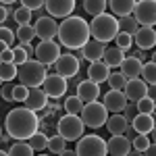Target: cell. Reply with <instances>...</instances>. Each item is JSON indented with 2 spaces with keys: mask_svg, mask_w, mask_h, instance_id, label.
I'll return each mask as SVG.
<instances>
[{
  "mask_svg": "<svg viewBox=\"0 0 156 156\" xmlns=\"http://www.w3.org/2000/svg\"><path fill=\"white\" fill-rule=\"evenodd\" d=\"M4 129L15 140H29L40 129V117L36 115V110H31V108H27L23 104L19 108H12L6 115Z\"/></svg>",
  "mask_w": 156,
  "mask_h": 156,
  "instance_id": "6da1fadb",
  "label": "cell"
},
{
  "mask_svg": "<svg viewBox=\"0 0 156 156\" xmlns=\"http://www.w3.org/2000/svg\"><path fill=\"white\" fill-rule=\"evenodd\" d=\"M90 36H92V29L83 17H75V15L67 17V19H62L58 27V42L69 50L83 48L90 42Z\"/></svg>",
  "mask_w": 156,
  "mask_h": 156,
  "instance_id": "7a4b0ae2",
  "label": "cell"
},
{
  "mask_svg": "<svg viewBox=\"0 0 156 156\" xmlns=\"http://www.w3.org/2000/svg\"><path fill=\"white\" fill-rule=\"evenodd\" d=\"M90 29H92V37L104 42V44L112 42L121 31L119 19H117L115 15H108V12H102V15L94 17L92 23H90Z\"/></svg>",
  "mask_w": 156,
  "mask_h": 156,
  "instance_id": "3957f363",
  "label": "cell"
},
{
  "mask_svg": "<svg viewBox=\"0 0 156 156\" xmlns=\"http://www.w3.org/2000/svg\"><path fill=\"white\" fill-rule=\"evenodd\" d=\"M46 65L37 58H27L23 65H19V83H25L27 87H40L46 79Z\"/></svg>",
  "mask_w": 156,
  "mask_h": 156,
  "instance_id": "277c9868",
  "label": "cell"
},
{
  "mask_svg": "<svg viewBox=\"0 0 156 156\" xmlns=\"http://www.w3.org/2000/svg\"><path fill=\"white\" fill-rule=\"evenodd\" d=\"M108 108L104 106V102H98V100H92V102H87L83 104V110H81V121L85 123V127H90V129H98V127H102V125H106L108 121Z\"/></svg>",
  "mask_w": 156,
  "mask_h": 156,
  "instance_id": "5b68a950",
  "label": "cell"
},
{
  "mask_svg": "<svg viewBox=\"0 0 156 156\" xmlns=\"http://www.w3.org/2000/svg\"><path fill=\"white\" fill-rule=\"evenodd\" d=\"M58 133L67 140V142H77V140H81L83 137V129H85V123L81 121L79 115H71V112H67L65 117H60L58 119Z\"/></svg>",
  "mask_w": 156,
  "mask_h": 156,
  "instance_id": "8992f818",
  "label": "cell"
},
{
  "mask_svg": "<svg viewBox=\"0 0 156 156\" xmlns=\"http://www.w3.org/2000/svg\"><path fill=\"white\" fill-rule=\"evenodd\" d=\"M77 154L79 156H106L108 154V146L106 140H102L96 133L83 135L81 140H77Z\"/></svg>",
  "mask_w": 156,
  "mask_h": 156,
  "instance_id": "52a82bcc",
  "label": "cell"
},
{
  "mask_svg": "<svg viewBox=\"0 0 156 156\" xmlns=\"http://www.w3.org/2000/svg\"><path fill=\"white\" fill-rule=\"evenodd\" d=\"M60 46L62 44H56L54 40H42L36 46V58L40 62H44L46 67L48 65H54L60 58V50H62Z\"/></svg>",
  "mask_w": 156,
  "mask_h": 156,
  "instance_id": "ba28073f",
  "label": "cell"
},
{
  "mask_svg": "<svg viewBox=\"0 0 156 156\" xmlns=\"http://www.w3.org/2000/svg\"><path fill=\"white\" fill-rule=\"evenodd\" d=\"M131 15L140 21V25H156V0H137Z\"/></svg>",
  "mask_w": 156,
  "mask_h": 156,
  "instance_id": "9c48e42d",
  "label": "cell"
},
{
  "mask_svg": "<svg viewBox=\"0 0 156 156\" xmlns=\"http://www.w3.org/2000/svg\"><path fill=\"white\" fill-rule=\"evenodd\" d=\"M54 65H56V73H58V75L67 77V79H73V77H77V73H79L81 60L77 58L73 52H67V54H60V58L56 60Z\"/></svg>",
  "mask_w": 156,
  "mask_h": 156,
  "instance_id": "30bf717a",
  "label": "cell"
},
{
  "mask_svg": "<svg viewBox=\"0 0 156 156\" xmlns=\"http://www.w3.org/2000/svg\"><path fill=\"white\" fill-rule=\"evenodd\" d=\"M42 87H44V92H46L50 98H60V96L67 94L69 83H67V77H62L58 73H52V75H46Z\"/></svg>",
  "mask_w": 156,
  "mask_h": 156,
  "instance_id": "8fae6325",
  "label": "cell"
},
{
  "mask_svg": "<svg viewBox=\"0 0 156 156\" xmlns=\"http://www.w3.org/2000/svg\"><path fill=\"white\" fill-rule=\"evenodd\" d=\"M50 17H71L73 11H75V0H46V6Z\"/></svg>",
  "mask_w": 156,
  "mask_h": 156,
  "instance_id": "7c38bea8",
  "label": "cell"
},
{
  "mask_svg": "<svg viewBox=\"0 0 156 156\" xmlns=\"http://www.w3.org/2000/svg\"><path fill=\"white\" fill-rule=\"evenodd\" d=\"M58 27L60 25L52 17H40L36 21V34L40 37V42L42 40H54V37L58 36Z\"/></svg>",
  "mask_w": 156,
  "mask_h": 156,
  "instance_id": "4fadbf2b",
  "label": "cell"
},
{
  "mask_svg": "<svg viewBox=\"0 0 156 156\" xmlns=\"http://www.w3.org/2000/svg\"><path fill=\"white\" fill-rule=\"evenodd\" d=\"M104 106L110 110V112H123V108L127 106V96H125V92L123 90H108L106 94H104Z\"/></svg>",
  "mask_w": 156,
  "mask_h": 156,
  "instance_id": "5bb4252c",
  "label": "cell"
},
{
  "mask_svg": "<svg viewBox=\"0 0 156 156\" xmlns=\"http://www.w3.org/2000/svg\"><path fill=\"white\" fill-rule=\"evenodd\" d=\"M106 146H108V154H112V156H127L133 144H131V140H129L125 133H119V135H112V137L106 142Z\"/></svg>",
  "mask_w": 156,
  "mask_h": 156,
  "instance_id": "9a60e30c",
  "label": "cell"
},
{
  "mask_svg": "<svg viewBox=\"0 0 156 156\" xmlns=\"http://www.w3.org/2000/svg\"><path fill=\"white\" fill-rule=\"evenodd\" d=\"M125 96L129 102H137V100H142L144 96H148V83H146L142 77H135V79H129L127 85H125Z\"/></svg>",
  "mask_w": 156,
  "mask_h": 156,
  "instance_id": "2e32d148",
  "label": "cell"
},
{
  "mask_svg": "<svg viewBox=\"0 0 156 156\" xmlns=\"http://www.w3.org/2000/svg\"><path fill=\"white\" fill-rule=\"evenodd\" d=\"M48 94L44 92V87L40 90V87H29V96H27V100H25L23 104L27 108H31V110H44V108L48 106Z\"/></svg>",
  "mask_w": 156,
  "mask_h": 156,
  "instance_id": "e0dca14e",
  "label": "cell"
},
{
  "mask_svg": "<svg viewBox=\"0 0 156 156\" xmlns=\"http://www.w3.org/2000/svg\"><path fill=\"white\" fill-rule=\"evenodd\" d=\"M133 42L137 44V48L142 50H150L156 46V29L154 27H148V25H142L140 31L133 36Z\"/></svg>",
  "mask_w": 156,
  "mask_h": 156,
  "instance_id": "ac0fdd59",
  "label": "cell"
},
{
  "mask_svg": "<svg viewBox=\"0 0 156 156\" xmlns=\"http://www.w3.org/2000/svg\"><path fill=\"white\" fill-rule=\"evenodd\" d=\"M77 96L83 100L85 104L87 102H92V100H98V96H100V85L94 81V79H85V81H79L77 83Z\"/></svg>",
  "mask_w": 156,
  "mask_h": 156,
  "instance_id": "d6986e66",
  "label": "cell"
},
{
  "mask_svg": "<svg viewBox=\"0 0 156 156\" xmlns=\"http://www.w3.org/2000/svg\"><path fill=\"white\" fill-rule=\"evenodd\" d=\"M133 129L137 133H152V129L156 127V115L152 112V115H148V112H137V117L131 121Z\"/></svg>",
  "mask_w": 156,
  "mask_h": 156,
  "instance_id": "ffe728a7",
  "label": "cell"
},
{
  "mask_svg": "<svg viewBox=\"0 0 156 156\" xmlns=\"http://www.w3.org/2000/svg\"><path fill=\"white\" fill-rule=\"evenodd\" d=\"M142 67L144 62L135 56H125L123 65H121V73L127 77V79H135V77H142Z\"/></svg>",
  "mask_w": 156,
  "mask_h": 156,
  "instance_id": "44dd1931",
  "label": "cell"
},
{
  "mask_svg": "<svg viewBox=\"0 0 156 156\" xmlns=\"http://www.w3.org/2000/svg\"><path fill=\"white\" fill-rule=\"evenodd\" d=\"M108 75H110V67H108L104 60H94V62H90V69H87V77L90 79H94L96 83H102V81H106Z\"/></svg>",
  "mask_w": 156,
  "mask_h": 156,
  "instance_id": "7402d4cb",
  "label": "cell"
},
{
  "mask_svg": "<svg viewBox=\"0 0 156 156\" xmlns=\"http://www.w3.org/2000/svg\"><path fill=\"white\" fill-rule=\"evenodd\" d=\"M83 52H85V58L90 60V62L102 60L104 58V52H106V44L100 42V40H90V42L83 46Z\"/></svg>",
  "mask_w": 156,
  "mask_h": 156,
  "instance_id": "603a6c76",
  "label": "cell"
},
{
  "mask_svg": "<svg viewBox=\"0 0 156 156\" xmlns=\"http://www.w3.org/2000/svg\"><path fill=\"white\" fill-rule=\"evenodd\" d=\"M137 0H108V9L115 17H127L135 9Z\"/></svg>",
  "mask_w": 156,
  "mask_h": 156,
  "instance_id": "cb8c5ba5",
  "label": "cell"
},
{
  "mask_svg": "<svg viewBox=\"0 0 156 156\" xmlns=\"http://www.w3.org/2000/svg\"><path fill=\"white\" fill-rule=\"evenodd\" d=\"M129 125H131V123L123 117V112H112V117H108V121H106V129H108V133H112V135L125 133Z\"/></svg>",
  "mask_w": 156,
  "mask_h": 156,
  "instance_id": "d4e9b609",
  "label": "cell"
},
{
  "mask_svg": "<svg viewBox=\"0 0 156 156\" xmlns=\"http://www.w3.org/2000/svg\"><path fill=\"white\" fill-rule=\"evenodd\" d=\"M104 62H106L108 67H121L123 65V60H125V50L119 48V46H112V48H106L104 52Z\"/></svg>",
  "mask_w": 156,
  "mask_h": 156,
  "instance_id": "484cf974",
  "label": "cell"
},
{
  "mask_svg": "<svg viewBox=\"0 0 156 156\" xmlns=\"http://www.w3.org/2000/svg\"><path fill=\"white\" fill-rule=\"evenodd\" d=\"M119 27H121V31H125L129 36H135L142 25H140V21L133 15H127V17H119Z\"/></svg>",
  "mask_w": 156,
  "mask_h": 156,
  "instance_id": "4316f807",
  "label": "cell"
},
{
  "mask_svg": "<svg viewBox=\"0 0 156 156\" xmlns=\"http://www.w3.org/2000/svg\"><path fill=\"white\" fill-rule=\"evenodd\" d=\"M34 152H36V150L31 148V144H29L27 140H17V142L9 148V154L11 156H31Z\"/></svg>",
  "mask_w": 156,
  "mask_h": 156,
  "instance_id": "83f0119b",
  "label": "cell"
},
{
  "mask_svg": "<svg viewBox=\"0 0 156 156\" xmlns=\"http://www.w3.org/2000/svg\"><path fill=\"white\" fill-rule=\"evenodd\" d=\"M34 37H37L36 25H31V23L19 25V29H17V40H19V44H29Z\"/></svg>",
  "mask_w": 156,
  "mask_h": 156,
  "instance_id": "f1b7e54d",
  "label": "cell"
},
{
  "mask_svg": "<svg viewBox=\"0 0 156 156\" xmlns=\"http://www.w3.org/2000/svg\"><path fill=\"white\" fill-rule=\"evenodd\" d=\"M106 2L108 0H83V11L90 12L92 17H98L106 12Z\"/></svg>",
  "mask_w": 156,
  "mask_h": 156,
  "instance_id": "f546056e",
  "label": "cell"
},
{
  "mask_svg": "<svg viewBox=\"0 0 156 156\" xmlns=\"http://www.w3.org/2000/svg\"><path fill=\"white\" fill-rule=\"evenodd\" d=\"M15 77H19V65L17 62H2V67H0V79L2 81H12Z\"/></svg>",
  "mask_w": 156,
  "mask_h": 156,
  "instance_id": "4dcf8cb0",
  "label": "cell"
},
{
  "mask_svg": "<svg viewBox=\"0 0 156 156\" xmlns=\"http://www.w3.org/2000/svg\"><path fill=\"white\" fill-rule=\"evenodd\" d=\"M83 104H85V102L75 94V96H69L67 100H65V110H67V112H71V115H81Z\"/></svg>",
  "mask_w": 156,
  "mask_h": 156,
  "instance_id": "1f68e13d",
  "label": "cell"
},
{
  "mask_svg": "<svg viewBox=\"0 0 156 156\" xmlns=\"http://www.w3.org/2000/svg\"><path fill=\"white\" fill-rule=\"evenodd\" d=\"M65 146H67V140L60 133H56V135H52L48 140V152H52V154H62L65 152Z\"/></svg>",
  "mask_w": 156,
  "mask_h": 156,
  "instance_id": "d6a6232c",
  "label": "cell"
},
{
  "mask_svg": "<svg viewBox=\"0 0 156 156\" xmlns=\"http://www.w3.org/2000/svg\"><path fill=\"white\" fill-rule=\"evenodd\" d=\"M142 79H144L148 85L156 83V62L154 60L144 62V67H142Z\"/></svg>",
  "mask_w": 156,
  "mask_h": 156,
  "instance_id": "836d02e7",
  "label": "cell"
},
{
  "mask_svg": "<svg viewBox=\"0 0 156 156\" xmlns=\"http://www.w3.org/2000/svg\"><path fill=\"white\" fill-rule=\"evenodd\" d=\"M48 140H50V137H46V133L37 131L36 135H31L27 142L31 144V148H34L36 152H40V150H48Z\"/></svg>",
  "mask_w": 156,
  "mask_h": 156,
  "instance_id": "e575fe53",
  "label": "cell"
},
{
  "mask_svg": "<svg viewBox=\"0 0 156 156\" xmlns=\"http://www.w3.org/2000/svg\"><path fill=\"white\" fill-rule=\"evenodd\" d=\"M106 81H108V85H110L112 90H125V85H127V81H129V79H127V77L119 71V73H110Z\"/></svg>",
  "mask_w": 156,
  "mask_h": 156,
  "instance_id": "d590c367",
  "label": "cell"
},
{
  "mask_svg": "<svg viewBox=\"0 0 156 156\" xmlns=\"http://www.w3.org/2000/svg\"><path fill=\"white\" fill-rule=\"evenodd\" d=\"M135 104H137V110L140 112H148V115L156 112V100H152L150 96H144L142 100H137Z\"/></svg>",
  "mask_w": 156,
  "mask_h": 156,
  "instance_id": "8d00e7d4",
  "label": "cell"
},
{
  "mask_svg": "<svg viewBox=\"0 0 156 156\" xmlns=\"http://www.w3.org/2000/svg\"><path fill=\"white\" fill-rule=\"evenodd\" d=\"M31 12H34V11H29L27 6H21V9H17V11H15L12 19H15L19 25H27L29 21H31Z\"/></svg>",
  "mask_w": 156,
  "mask_h": 156,
  "instance_id": "74e56055",
  "label": "cell"
},
{
  "mask_svg": "<svg viewBox=\"0 0 156 156\" xmlns=\"http://www.w3.org/2000/svg\"><path fill=\"white\" fill-rule=\"evenodd\" d=\"M115 42H117V46L123 50H129L133 44V36H129V34H125V31H119V36L115 37Z\"/></svg>",
  "mask_w": 156,
  "mask_h": 156,
  "instance_id": "f35d334b",
  "label": "cell"
},
{
  "mask_svg": "<svg viewBox=\"0 0 156 156\" xmlns=\"http://www.w3.org/2000/svg\"><path fill=\"white\" fill-rule=\"evenodd\" d=\"M131 144H133V148H137V150H142V154H144V150L148 148V146L152 144L150 140H148V135L146 133H137L135 137L131 140Z\"/></svg>",
  "mask_w": 156,
  "mask_h": 156,
  "instance_id": "ab89813d",
  "label": "cell"
},
{
  "mask_svg": "<svg viewBox=\"0 0 156 156\" xmlns=\"http://www.w3.org/2000/svg\"><path fill=\"white\" fill-rule=\"evenodd\" d=\"M29 96V87L25 83H15V102H25Z\"/></svg>",
  "mask_w": 156,
  "mask_h": 156,
  "instance_id": "60d3db41",
  "label": "cell"
},
{
  "mask_svg": "<svg viewBox=\"0 0 156 156\" xmlns=\"http://www.w3.org/2000/svg\"><path fill=\"white\" fill-rule=\"evenodd\" d=\"M0 40H2V44L11 46L12 42L17 40V34H12V31L9 29V27H6V25H2V27H0Z\"/></svg>",
  "mask_w": 156,
  "mask_h": 156,
  "instance_id": "b9f144b4",
  "label": "cell"
},
{
  "mask_svg": "<svg viewBox=\"0 0 156 156\" xmlns=\"http://www.w3.org/2000/svg\"><path fill=\"white\" fill-rule=\"evenodd\" d=\"M137 112H140V110H137V104H135V102H127V106L123 108V117L129 121V123L137 117Z\"/></svg>",
  "mask_w": 156,
  "mask_h": 156,
  "instance_id": "7bdbcfd3",
  "label": "cell"
},
{
  "mask_svg": "<svg viewBox=\"0 0 156 156\" xmlns=\"http://www.w3.org/2000/svg\"><path fill=\"white\" fill-rule=\"evenodd\" d=\"M12 50H15V60H12V62H17V65H23L25 60L29 58V54H27V50H25L23 44H19L17 48H12Z\"/></svg>",
  "mask_w": 156,
  "mask_h": 156,
  "instance_id": "ee69618b",
  "label": "cell"
},
{
  "mask_svg": "<svg viewBox=\"0 0 156 156\" xmlns=\"http://www.w3.org/2000/svg\"><path fill=\"white\" fill-rule=\"evenodd\" d=\"M2 98L6 102H15V83L4 81V85H2Z\"/></svg>",
  "mask_w": 156,
  "mask_h": 156,
  "instance_id": "f6af8a7d",
  "label": "cell"
},
{
  "mask_svg": "<svg viewBox=\"0 0 156 156\" xmlns=\"http://www.w3.org/2000/svg\"><path fill=\"white\" fill-rule=\"evenodd\" d=\"M21 6H27L29 11H40L46 6V0H21Z\"/></svg>",
  "mask_w": 156,
  "mask_h": 156,
  "instance_id": "bcb514c9",
  "label": "cell"
},
{
  "mask_svg": "<svg viewBox=\"0 0 156 156\" xmlns=\"http://www.w3.org/2000/svg\"><path fill=\"white\" fill-rule=\"evenodd\" d=\"M9 15H15V12L9 9V4H2V9H0V21H2V25H6V17Z\"/></svg>",
  "mask_w": 156,
  "mask_h": 156,
  "instance_id": "7dc6e473",
  "label": "cell"
},
{
  "mask_svg": "<svg viewBox=\"0 0 156 156\" xmlns=\"http://www.w3.org/2000/svg\"><path fill=\"white\" fill-rule=\"evenodd\" d=\"M144 154H146V156H156V144H154V142H152V144H150V146L144 150Z\"/></svg>",
  "mask_w": 156,
  "mask_h": 156,
  "instance_id": "c3c4849f",
  "label": "cell"
},
{
  "mask_svg": "<svg viewBox=\"0 0 156 156\" xmlns=\"http://www.w3.org/2000/svg\"><path fill=\"white\" fill-rule=\"evenodd\" d=\"M148 96L152 98V100H156V83L148 85Z\"/></svg>",
  "mask_w": 156,
  "mask_h": 156,
  "instance_id": "681fc988",
  "label": "cell"
},
{
  "mask_svg": "<svg viewBox=\"0 0 156 156\" xmlns=\"http://www.w3.org/2000/svg\"><path fill=\"white\" fill-rule=\"evenodd\" d=\"M131 56H135V58H140V60H144L146 54H144V50H142V48H137V50H133V54H131Z\"/></svg>",
  "mask_w": 156,
  "mask_h": 156,
  "instance_id": "f907efd6",
  "label": "cell"
},
{
  "mask_svg": "<svg viewBox=\"0 0 156 156\" xmlns=\"http://www.w3.org/2000/svg\"><path fill=\"white\" fill-rule=\"evenodd\" d=\"M77 154V150H67V148H65V152H62V156H75Z\"/></svg>",
  "mask_w": 156,
  "mask_h": 156,
  "instance_id": "816d5d0a",
  "label": "cell"
},
{
  "mask_svg": "<svg viewBox=\"0 0 156 156\" xmlns=\"http://www.w3.org/2000/svg\"><path fill=\"white\" fill-rule=\"evenodd\" d=\"M150 135H152V142H154V144H156V127H154V129H152V133H150Z\"/></svg>",
  "mask_w": 156,
  "mask_h": 156,
  "instance_id": "f5cc1de1",
  "label": "cell"
},
{
  "mask_svg": "<svg viewBox=\"0 0 156 156\" xmlns=\"http://www.w3.org/2000/svg\"><path fill=\"white\" fill-rule=\"evenodd\" d=\"M15 0H2V4H12Z\"/></svg>",
  "mask_w": 156,
  "mask_h": 156,
  "instance_id": "db71d44e",
  "label": "cell"
},
{
  "mask_svg": "<svg viewBox=\"0 0 156 156\" xmlns=\"http://www.w3.org/2000/svg\"><path fill=\"white\" fill-rule=\"evenodd\" d=\"M152 60H154V62H156V52H154V54H152Z\"/></svg>",
  "mask_w": 156,
  "mask_h": 156,
  "instance_id": "11a10c76",
  "label": "cell"
}]
</instances>
